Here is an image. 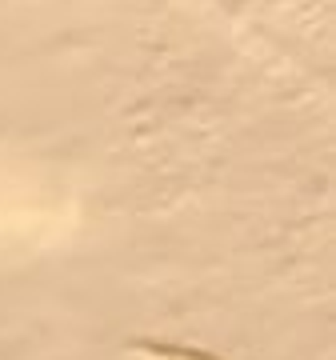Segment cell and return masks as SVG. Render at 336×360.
<instances>
[{
	"label": "cell",
	"instance_id": "cell-1",
	"mask_svg": "<svg viewBox=\"0 0 336 360\" xmlns=\"http://www.w3.org/2000/svg\"><path fill=\"white\" fill-rule=\"evenodd\" d=\"M132 352H144V356H156V360H224L217 352H205V348L168 345V340H132Z\"/></svg>",
	"mask_w": 336,
	"mask_h": 360
}]
</instances>
